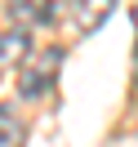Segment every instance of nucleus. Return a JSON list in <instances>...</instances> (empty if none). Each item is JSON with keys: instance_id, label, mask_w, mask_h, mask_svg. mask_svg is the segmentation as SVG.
<instances>
[{"instance_id": "nucleus-1", "label": "nucleus", "mask_w": 138, "mask_h": 147, "mask_svg": "<svg viewBox=\"0 0 138 147\" xmlns=\"http://www.w3.org/2000/svg\"><path fill=\"white\" fill-rule=\"evenodd\" d=\"M58 71H63V49H58V45L27 49V58L18 63V94L27 102H40L49 89H54Z\"/></svg>"}, {"instance_id": "nucleus-2", "label": "nucleus", "mask_w": 138, "mask_h": 147, "mask_svg": "<svg viewBox=\"0 0 138 147\" xmlns=\"http://www.w3.org/2000/svg\"><path fill=\"white\" fill-rule=\"evenodd\" d=\"M111 9H116V0H67V9H63V31L76 36V40H80V36H94V31L111 18Z\"/></svg>"}, {"instance_id": "nucleus-3", "label": "nucleus", "mask_w": 138, "mask_h": 147, "mask_svg": "<svg viewBox=\"0 0 138 147\" xmlns=\"http://www.w3.org/2000/svg\"><path fill=\"white\" fill-rule=\"evenodd\" d=\"M63 9H67V0H9V22H13V31H36V27L58 22Z\"/></svg>"}, {"instance_id": "nucleus-4", "label": "nucleus", "mask_w": 138, "mask_h": 147, "mask_svg": "<svg viewBox=\"0 0 138 147\" xmlns=\"http://www.w3.org/2000/svg\"><path fill=\"white\" fill-rule=\"evenodd\" d=\"M0 147H27V120L9 102H0Z\"/></svg>"}, {"instance_id": "nucleus-5", "label": "nucleus", "mask_w": 138, "mask_h": 147, "mask_svg": "<svg viewBox=\"0 0 138 147\" xmlns=\"http://www.w3.org/2000/svg\"><path fill=\"white\" fill-rule=\"evenodd\" d=\"M27 31H0V76H5V71H9V67H18L22 63V58H27Z\"/></svg>"}, {"instance_id": "nucleus-6", "label": "nucleus", "mask_w": 138, "mask_h": 147, "mask_svg": "<svg viewBox=\"0 0 138 147\" xmlns=\"http://www.w3.org/2000/svg\"><path fill=\"white\" fill-rule=\"evenodd\" d=\"M134 31H138V9H134ZM134 71H138V49H134Z\"/></svg>"}]
</instances>
